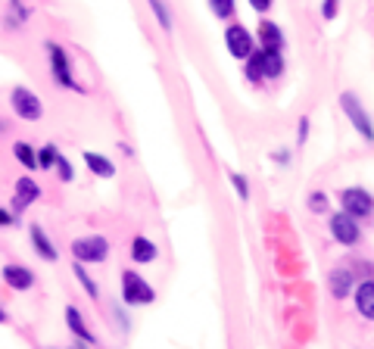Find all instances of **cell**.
I'll use <instances>...</instances> for the list:
<instances>
[{
  "mask_svg": "<svg viewBox=\"0 0 374 349\" xmlns=\"http://www.w3.org/2000/svg\"><path fill=\"white\" fill-rule=\"evenodd\" d=\"M56 156H60V150L54 147V144H47V147L38 150V168H50L56 162Z\"/></svg>",
  "mask_w": 374,
  "mask_h": 349,
  "instance_id": "23",
  "label": "cell"
},
{
  "mask_svg": "<svg viewBox=\"0 0 374 349\" xmlns=\"http://www.w3.org/2000/svg\"><path fill=\"white\" fill-rule=\"evenodd\" d=\"M309 206H312L315 212H325V209H327V196L318 190V194H312V196H309Z\"/></svg>",
  "mask_w": 374,
  "mask_h": 349,
  "instance_id": "27",
  "label": "cell"
},
{
  "mask_svg": "<svg viewBox=\"0 0 374 349\" xmlns=\"http://www.w3.org/2000/svg\"><path fill=\"white\" fill-rule=\"evenodd\" d=\"M309 137V119H299V144Z\"/></svg>",
  "mask_w": 374,
  "mask_h": 349,
  "instance_id": "29",
  "label": "cell"
},
{
  "mask_svg": "<svg viewBox=\"0 0 374 349\" xmlns=\"http://www.w3.org/2000/svg\"><path fill=\"white\" fill-rule=\"evenodd\" d=\"M3 284L13 290H32L34 287V271L25 265H3Z\"/></svg>",
  "mask_w": 374,
  "mask_h": 349,
  "instance_id": "10",
  "label": "cell"
},
{
  "mask_svg": "<svg viewBox=\"0 0 374 349\" xmlns=\"http://www.w3.org/2000/svg\"><path fill=\"white\" fill-rule=\"evenodd\" d=\"M147 3H150V10L156 13V22H159V25L165 28V32H169V28H172V16H169V7H165L163 0H147Z\"/></svg>",
  "mask_w": 374,
  "mask_h": 349,
  "instance_id": "21",
  "label": "cell"
},
{
  "mask_svg": "<svg viewBox=\"0 0 374 349\" xmlns=\"http://www.w3.org/2000/svg\"><path fill=\"white\" fill-rule=\"evenodd\" d=\"M231 184H234V190H237V194H240V200H250V184H246V178H244V174H237V172H234V174H231Z\"/></svg>",
  "mask_w": 374,
  "mask_h": 349,
  "instance_id": "25",
  "label": "cell"
},
{
  "mask_svg": "<svg viewBox=\"0 0 374 349\" xmlns=\"http://www.w3.org/2000/svg\"><path fill=\"white\" fill-rule=\"evenodd\" d=\"M0 324H7V312L0 309Z\"/></svg>",
  "mask_w": 374,
  "mask_h": 349,
  "instance_id": "31",
  "label": "cell"
},
{
  "mask_svg": "<svg viewBox=\"0 0 374 349\" xmlns=\"http://www.w3.org/2000/svg\"><path fill=\"white\" fill-rule=\"evenodd\" d=\"M122 300L128 306H150L156 300V293H153V287L137 271H122Z\"/></svg>",
  "mask_w": 374,
  "mask_h": 349,
  "instance_id": "3",
  "label": "cell"
},
{
  "mask_svg": "<svg viewBox=\"0 0 374 349\" xmlns=\"http://www.w3.org/2000/svg\"><path fill=\"white\" fill-rule=\"evenodd\" d=\"M0 131H3V128H0Z\"/></svg>",
  "mask_w": 374,
  "mask_h": 349,
  "instance_id": "32",
  "label": "cell"
},
{
  "mask_svg": "<svg viewBox=\"0 0 374 349\" xmlns=\"http://www.w3.org/2000/svg\"><path fill=\"white\" fill-rule=\"evenodd\" d=\"M47 50H50V66H54V78H56V85H62V87H75V91H78V85H75V78H72V63H69V54L60 47V44H54V41L47 44Z\"/></svg>",
  "mask_w": 374,
  "mask_h": 349,
  "instance_id": "9",
  "label": "cell"
},
{
  "mask_svg": "<svg viewBox=\"0 0 374 349\" xmlns=\"http://www.w3.org/2000/svg\"><path fill=\"white\" fill-rule=\"evenodd\" d=\"M355 309H359L362 318L374 322V281H365L355 287Z\"/></svg>",
  "mask_w": 374,
  "mask_h": 349,
  "instance_id": "13",
  "label": "cell"
},
{
  "mask_svg": "<svg viewBox=\"0 0 374 349\" xmlns=\"http://www.w3.org/2000/svg\"><path fill=\"white\" fill-rule=\"evenodd\" d=\"M159 249L153 240H147V237H135L131 240V259L137 262V265H147V262H156Z\"/></svg>",
  "mask_w": 374,
  "mask_h": 349,
  "instance_id": "14",
  "label": "cell"
},
{
  "mask_svg": "<svg viewBox=\"0 0 374 349\" xmlns=\"http://www.w3.org/2000/svg\"><path fill=\"white\" fill-rule=\"evenodd\" d=\"M209 10H212V16H218V19H231L234 0H209Z\"/></svg>",
  "mask_w": 374,
  "mask_h": 349,
  "instance_id": "22",
  "label": "cell"
},
{
  "mask_svg": "<svg viewBox=\"0 0 374 349\" xmlns=\"http://www.w3.org/2000/svg\"><path fill=\"white\" fill-rule=\"evenodd\" d=\"M75 278H78V284H82V287L88 290V296H91V300H97V296H100V290H97L94 278H91L88 271H84V265H82V262H75Z\"/></svg>",
  "mask_w": 374,
  "mask_h": 349,
  "instance_id": "20",
  "label": "cell"
},
{
  "mask_svg": "<svg viewBox=\"0 0 374 349\" xmlns=\"http://www.w3.org/2000/svg\"><path fill=\"white\" fill-rule=\"evenodd\" d=\"M28 234H32V243H34V253L41 256V259H47V262H56V247L50 243V237H47V231L41 228V225H32L28 228Z\"/></svg>",
  "mask_w": 374,
  "mask_h": 349,
  "instance_id": "12",
  "label": "cell"
},
{
  "mask_svg": "<svg viewBox=\"0 0 374 349\" xmlns=\"http://www.w3.org/2000/svg\"><path fill=\"white\" fill-rule=\"evenodd\" d=\"M224 44H228V54H231L234 60H250L253 34L246 32L244 25H228V32H224Z\"/></svg>",
  "mask_w": 374,
  "mask_h": 349,
  "instance_id": "8",
  "label": "cell"
},
{
  "mask_svg": "<svg viewBox=\"0 0 374 349\" xmlns=\"http://www.w3.org/2000/svg\"><path fill=\"white\" fill-rule=\"evenodd\" d=\"M331 234H334V240L343 243V247H355L362 231H359V222H355L353 215L337 212V215H331Z\"/></svg>",
  "mask_w": 374,
  "mask_h": 349,
  "instance_id": "7",
  "label": "cell"
},
{
  "mask_svg": "<svg viewBox=\"0 0 374 349\" xmlns=\"http://www.w3.org/2000/svg\"><path fill=\"white\" fill-rule=\"evenodd\" d=\"M34 200H41V188H38V181H34V178L22 174L19 181H16V209L32 206Z\"/></svg>",
  "mask_w": 374,
  "mask_h": 349,
  "instance_id": "11",
  "label": "cell"
},
{
  "mask_svg": "<svg viewBox=\"0 0 374 349\" xmlns=\"http://www.w3.org/2000/svg\"><path fill=\"white\" fill-rule=\"evenodd\" d=\"M349 287H353V275L349 271H331V293L337 296V300H343V296L349 293Z\"/></svg>",
  "mask_w": 374,
  "mask_h": 349,
  "instance_id": "18",
  "label": "cell"
},
{
  "mask_svg": "<svg viewBox=\"0 0 374 349\" xmlns=\"http://www.w3.org/2000/svg\"><path fill=\"white\" fill-rule=\"evenodd\" d=\"M84 166H88L91 172L97 174V178H113V174H116V166H113V159H106V156L94 153V150H84Z\"/></svg>",
  "mask_w": 374,
  "mask_h": 349,
  "instance_id": "15",
  "label": "cell"
},
{
  "mask_svg": "<svg viewBox=\"0 0 374 349\" xmlns=\"http://www.w3.org/2000/svg\"><path fill=\"white\" fill-rule=\"evenodd\" d=\"M337 13H340V0H325V3H321V16H325V19H334Z\"/></svg>",
  "mask_w": 374,
  "mask_h": 349,
  "instance_id": "26",
  "label": "cell"
},
{
  "mask_svg": "<svg viewBox=\"0 0 374 349\" xmlns=\"http://www.w3.org/2000/svg\"><path fill=\"white\" fill-rule=\"evenodd\" d=\"M16 218H13V212H7V209H0V228H10Z\"/></svg>",
  "mask_w": 374,
  "mask_h": 349,
  "instance_id": "28",
  "label": "cell"
},
{
  "mask_svg": "<svg viewBox=\"0 0 374 349\" xmlns=\"http://www.w3.org/2000/svg\"><path fill=\"white\" fill-rule=\"evenodd\" d=\"M54 166H56V172H60V178H62V181H72V178H75V174H72V162H69L66 156H56V162H54Z\"/></svg>",
  "mask_w": 374,
  "mask_h": 349,
  "instance_id": "24",
  "label": "cell"
},
{
  "mask_svg": "<svg viewBox=\"0 0 374 349\" xmlns=\"http://www.w3.org/2000/svg\"><path fill=\"white\" fill-rule=\"evenodd\" d=\"M281 72H284V60H281L278 50H253L250 60H246V75H250V81L278 78Z\"/></svg>",
  "mask_w": 374,
  "mask_h": 349,
  "instance_id": "1",
  "label": "cell"
},
{
  "mask_svg": "<svg viewBox=\"0 0 374 349\" xmlns=\"http://www.w3.org/2000/svg\"><path fill=\"white\" fill-rule=\"evenodd\" d=\"M66 322H69V330H72L75 337H82V340L94 343V334H91V328H88V324H84L82 312L75 309V306H69V309H66Z\"/></svg>",
  "mask_w": 374,
  "mask_h": 349,
  "instance_id": "17",
  "label": "cell"
},
{
  "mask_svg": "<svg viewBox=\"0 0 374 349\" xmlns=\"http://www.w3.org/2000/svg\"><path fill=\"white\" fill-rule=\"evenodd\" d=\"M13 153H16V159L22 162V166L28 168V172H34V168H38V153H34V147L32 144H25V141H19L13 147Z\"/></svg>",
  "mask_w": 374,
  "mask_h": 349,
  "instance_id": "19",
  "label": "cell"
},
{
  "mask_svg": "<svg viewBox=\"0 0 374 349\" xmlns=\"http://www.w3.org/2000/svg\"><path fill=\"white\" fill-rule=\"evenodd\" d=\"M259 41H262V50H278L281 54V47H284V34H281V28L274 22L259 25Z\"/></svg>",
  "mask_w": 374,
  "mask_h": 349,
  "instance_id": "16",
  "label": "cell"
},
{
  "mask_svg": "<svg viewBox=\"0 0 374 349\" xmlns=\"http://www.w3.org/2000/svg\"><path fill=\"white\" fill-rule=\"evenodd\" d=\"M340 106H343V113L349 115V122L355 125V131H359L365 141H374V125H371V115L362 109V103H359V97L355 94H340Z\"/></svg>",
  "mask_w": 374,
  "mask_h": 349,
  "instance_id": "4",
  "label": "cell"
},
{
  "mask_svg": "<svg viewBox=\"0 0 374 349\" xmlns=\"http://www.w3.org/2000/svg\"><path fill=\"white\" fill-rule=\"evenodd\" d=\"M253 3V10H259V13H266L268 7H272V0H250Z\"/></svg>",
  "mask_w": 374,
  "mask_h": 349,
  "instance_id": "30",
  "label": "cell"
},
{
  "mask_svg": "<svg viewBox=\"0 0 374 349\" xmlns=\"http://www.w3.org/2000/svg\"><path fill=\"white\" fill-rule=\"evenodd\" d=\"M340 203H343V212L353 215L355 222H362V218H368V215L374 212L371 194H368V190H362V188H347L340 194Z\"/></svg>",
  "mask_w": 374,
  "mask_h": 349,
  "instance_id": "5",
  "label": "cell"
},
{
  "mask_svg": "<svg viewBox=\"0 0 374 349\" xmlns=\"http://www.w3.org/2000/svg\"><path fill=\"white\" fill-rule=\"evenodd\" d=\"M10 103H13V113L25 122H38L44 115V106L41 100L28 91V87H13V94H10Z\"/></svg>",
  "mask_w": 374,
  "mask_h": 349,
  "instance_id": "6",
  "label": "cell"
},
{
  "mask_svg": "<svg viewBox=\"0 0 374 349\" xmlns=\"http://www.w3.org/2000/svg\"><path fill=\"white\" fill-rule=\"evenodd\" d=\"M72 256L75 262H88V265H94V262H103L109 256V240L100 234H91V237H78V240H72Z\"/></svg>",
  "mask_w": 374,
  "mask_h": 349,
  "instance_id": "2",
  "label": "cell"
}]
</instances>
